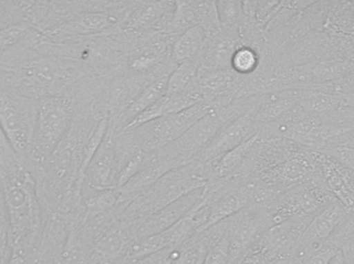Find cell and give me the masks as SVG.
Wrapping results in <instances>:
<instances>
[{
	"label": "cell",
	"instance_id": "44",
	"mask_svg": "<svg viewBox=\"0 0 354 264\" xmlns=\"http://www.w3.org/2000/svg\"><path fill=\"white\" fill-rule=\"evenodd\" d=\"M272 264H297L295 259H282V261H274Z\"/></svg>",
	"mask_w": 354,
	"mask_h": 264
},
{
	"label": "cell",
	"instance_id": "25",
	"mask_svg": "<svg viewBox=\"0 0 354 264\" xmlns=\"http://www.w3.org/2000/svg\"><path fill=\"white\" fill-rule=\"evenodd\" d=\"M174 170L171 164L159 151L149 152L147 161L140 172L133 176L124 187L120 188V192L124 195L138 194L151 188L162 176Z\"/></svg>",
	"mask_w": 354,
	"mask_h": 264
},
{
	"label": "cell",
	"instance_id": "28",
	"mask_svg": "<svg viewBox=\"0 0 354 264\" xmlns=\"http://www.w3.org/2000/svg\"><path fill=\"white\" fill-rule=\"evenodd\" d=\"M206 37L205 31L199 25L177 37L171 49V58L174 63L179 64L185 60L199 58L205 45Z\"/></svg>",
	"mask_w": 354,
	"mask_h": 264
},
{
	"label": "cell",
	"instance_id": "6",
	"mask_svg": "<svg viewBox=\"0 0 354 264\" xmlns=\"http://www.w3.org/2000/svg\"><path fill=\"white\" fill-rule=\"evenodd\" d=\"M37 101L0 86V126L15 153L25 162L30 147Z\"/></svg>",
	"mask_w": 354,
	"mask_h": 264
},
{
	"label": "cell",
	"instance_id": "37",
	"mask_svg": "<svg viewBox=\"0 0 354 264\" xmlns=\"http://www.w3.org/2000/svg\"><path fill=\"white\" fill-rule=\"evenodd\" d=\"M179 253V246L168 248L156 254L135 259V261H124L120 264H171Z\"/></svg>",
	"mask_w": 354,
	"mask_h": 264
},
{
	"label": "cell",
	"instance_id": "19",
	"mask_svg": "<svg viewBox=\"0 0 354 264\" xmlns=\"http://www.w3.org/2000/svg\"><path fill=\"white\" fill-rule=\"evenodd\" d=\"M241 43L239 26L222 28L206 37L205 45L200 56L199 72L231 70L233 54Z\"/></svg>",
	"mask_w": 354,
	"mask_h": 264
},
{
	"label": "cell",
	"instance_id": "9",
	"mask_svg": "<svg viewBox=\"0 0 354 264\" xmlns=\"http://www.w3.org/2000/svg\"><path fill=\"white\" fill-rule=\"evenodd\" d=\"M208 219V207L201 201L177 223L165 232L133 241L126 255V261H135L156 254L168 248L180 246L203 230Z\"/></svg>",
	"mask_w": 354,
	"mask_h": 264
},
{
	"label": "cell",
	"instance_id": "13",
	"mask_svg": "<svg viewBox=\"0 0 354 264\" xmlns=\"http://www.w3.org/2000/svg\"><path fill=\"white\" fill-rule=\"evenodd\" d=\"M174 8L176 1L132 0L130 8L118 23V28L127 32L166 34Z\"/></svg>",
	"mask_w": 354,
	"mask_h": 264
},
{
	"label": "cell",
	"instance_id": "1",
	"mask_svg": "<svg viewBox=\"0 0 354 264\" xmlns=\"http://www.w3.org/2000/svg\"><path fill=\"white\" fill-rule=\"evenodd\" d=\"M86 77V70L76 62L45 54L0 64V86L33 101L66 95Z\"/></svg>",
	"mask_w": 354,
	"mask_h": 264
},
{
	"label": "cell",
	"instance_id": "15",
	"mask_svg": "<svg viewBox=\"0 0 354 264\" xmlns=\"http://www.w3.org/2000/svg\"><path fill=\"white\" fill-rule=\"evenodd\" d=\"M349 215L351 213L337 199L317 212L301 236L295 261H299L328 242Z\"/></svg>",
	"mask_w": 354,
	"mask_h": 264
},
{
	"label": "cell",
	"instance_id": "8",
	"mask_svg": "<svg viewBox=\"0 0 354 264\" xmlns=\"http://www.w3.org/2000/svg\"><path fill=\"white\" fill-rule=\"evenodd\" d=\"M212 110L214 107L212 103L201 101L180 113L159 118L126 130L133 132L143 151H157L183 136Z\"/></svg>",
	"mask_w": 354,
	"mask_h": 264
},
{
	"label": "cell",
	"instance_id": "5",
	"mask_svg": "<svg viewBox=\"0 0 354 264\" xmlns=\"http://www.w3.org/2000/svg\"><path fill=\"white\" fill-rule=\"evenodd\" d=\"M335 201L317 172L305 182L281 193L268 213L270 225L301 216L312 215Z\"/></svg>",
	"mask_w": 354,
	"mask_h": 264
},
{
	"label": "cell",
	"instance_id": "16",
	"mask_svg": "<svg viewBox=\"0 0 354 264\" xmlns=\"http://www.w3.org/2000/svg\"><path fill=\"white\" fill-rule=\"evenodd\" d=\"M253 110L223 126L195 160L202 162L216 161L231 150L256 136L257 130L254 121Z\"/></svg>",
	"mask_w": 354,
	"mask_h": 264
},
{
	"label": "cell",
	"instance_id": "41",
	"mask_svg": "<svg viewBox=\"0 0 354 264\" xmlns=\"http://www.w3.org/2000/svg\"><path fill=\"white\" fill-rule=\"evenodd\" d=\"M29 252L25 249L10 247V255L6 264H28Z\"/></svg>",
	"mask_w": 354,
	"mask_h": 264
},
{
	"label": "cell",
	"instance_id": "18",
	"mask_svg": "<svg viewBox=\"0 0 354 264\" xmlns=\"http://www.w3.org/2000/svg\"><path fill=\"white\" fill-rule=\"evenodd\" d=\"M120 19L108 12H81L44 35L50 41L79 39L104 34L118 26Z\"/></svg>",
	"mask_w": 354,
	"mask_h": 264
},
{
	"label": "cell",
	"instance_id": "14",
	"mask_svg": "<svg viewBox=\"0 0 354 264\" xmlns=\"http://www.w3.org/2000/svg\"><path fill=\"white\" fill-rule=\"evenodd\" d=\"M314 216L315 214L292 218L272 226L255 245L256 248L263 251L272 261L295 259L301 236Z\"/></svg>",
	"mask_w": 354,
	"mask_h": 264
},
{
	"label": "cell",
	"instance_id": "7",
	"mask_svg": "<svg viewBox=\"0 0 354 264\" xmlns=\"http://www.w3.org/2000/svg\"><path fill=\"white\" fill-rule=\"evenodd\" d=\"M176 37L163 33H145L124 55L126 72L153 80L170 76L177 64L171 58Z\"/></svg>",
	"mask_w": 354,
	"mask_h": 264
},
{
	"label": "cell",
	"instance_id": "42",
	"mask_svg": "<svg viewBox=\"0 0 354 264\" xmlns=\"http://www.w3.org/2000/svg\"><path fill=\"white\" fill-rule=\"evenodd\" d=\"M328 264H347L342 249L340 248L337 251L336 254L332 257Z\"/></svg>",
	"mask_w": 354,
	"mask_h": 264
},
{
	"label": "cell",
	"instance_id": "20",
	"mask_svg": "<svg viewBox=\"0 0 354 264\" xmlns=\"http://www.w3.org/2000/svg\"><path fill=\"white\" fill-rule=\"evenodd\" d=\"M245 79V77L239 76L232 70H216L199 72L197 84L203 101L218 109L236 99Z\"/></svg>",
	"mask_w": 354,
	"mask_h": 264
},
{
	"label": "cell",
	"instance_id": "10",
	"mask_svg": "<svg viewBox=\"0 0 354 264\" xmlns=\"http://www.w3.org/2000/svg\"><path fill=\"white\" fill-rule=\"evenodd\" d=\"M151 81L128 72L106 79L91 108L101 119H115L132 105Z\"/></svg>",
	"mask_w": 354,
	"mask_h": 264
},
{
	"label": "cell",
	"instance_id": "46",
	"mask_svg": "<svg viewBox=\"0 0 354 264\" xmlns=\"http://www.w3.org/2000/svg\"><path fill=\"white\" fill-rule=\"evenodd\" d=\"M351 99V103H353V108H354V101H353V99Z\"/></svg>",
	"mask_w": 354,
	"mask_h": 264
},
{
	"label": "cell",
	"instance_id": "26",
	"mask_svg": "<svg viewBox=\"0 0 354 264\" xmlns=\"http://www.w3.org/2000/svg\"><path fill=\"white\" fill-rule=\"evenodd\" d=\"M257 137L256 135L253 139L243 143V145L231 150L216 161H210L214 164L212 180L243 176L245 164H247Z\"/></svg>",
	"mask_w": 354,
	"mask_h": 264
},
{
	"label": "cell",
	"instance_id": "29",
	"mask_svg": "<svg viewBox=\"0 0 354 264\" xmlns=\"http://www.w3.org/2000/svg\"><path fill=\"white\" fill-rule=\"evenodd\" d=\"M200 70V57L185 60L177 64L168 79L166 94H181L197 87Z\"/></svg>",
	"mask_w": 354,
	"mask_h": 264
},
{
	"label": "cell",
	"instance_id": "35",
	"mask_svg": "<svg viewBox=\"0 0 354 264\" xmlns=\"http://www.w3.org/2000/svg\"><path fill=\"white\" fill-rule=\"evenodd\" d=\"M318 153L328 156L335 161L339 162L345 167L354 172V148L339 145V143H333V145H326L324 149L320 150Z\"/></svg>",
	"mask_w": 354,
	"mask_h": 264
},
{
	"label": "cell",
	"instance_id": "47",
	"mask_svg": "<svg viewBox=\"0 0 354 264\" xmlns=\"http://www.w3.org/2000/svg\"><path fill=\"white\" fill-rule=\"evenodd\" d=\"M228 264H230V263H228Z\"/></svg>",
	"mask_w": 354,
	"mask_h": 264
},
{
	"label": "cell",
	"instance_id": "4",
	"mask_svg": "<svg viewBox=\"0 0 354 264\" xmlns=\"http://www.w3.org/2000/svg\"><path fill=\"white\" fill-rule=\"evenodd\" d=\"M74 115L75 105L68 95L46 97L37 101L30 147L25 160L35 178L62 143Z\"/></svg>",
	"mask_w": 354,
	"mask_h": 264
},
{
	"label": "cell",
	"instance_id": "31",
	"mask_svg": "<svg viewBox=\"0 0 354 264\" xmlns=\"http://www.w3.org/2000/svg\"><path fill=\"white\" fill-rule=\"evenodd\" d=\"M197 26L195 4L194 0H177L174 16L168 25L166 34L177 37L185 33L189 29Z\"/></svg>",
	"mask_w": 354,
	"mask_h": 264
},
{
	"label": "cell",
	"instance_id": "27",
	"mask_svg": "<svg viewBox=\"0 0 354 264\" xmlns=\"http://www.w3.org/2000/svg\"><path fill=\"white\" fill-rule=\"evenodd\" d=\"M297 101L306 114L318 120L337 111L344 103V97L326 94L315 89H299Z\"/></svg>",
	"mask_w": 354,
	"mask_h": 264
},
{
	"label": "cell",
	"instance_id": "38",
	"mask_svg": "<svg viewBox=\"0 0 354 264\" xmlns=\"http://www.w3.org/2000/svg\"><path fill=\"white\" fill-rule=\"evenodd\" d=\"M229 247L227 236L218 244L208 249L204 256L203 264H228Z\"/></svg>",
	"mask_w": 354,
	"mask_h": 264
},
{
	"label": "cell",
	"instance_id": "39",
	"mask_svg": "<svg viewBox=\"0 0 354 264\" xmlns=\"http://www.w3.org/2000/svg\"><path fill=\"white\" fill-rule=\"evenodd\" d=\"M19 161L22 160L15 153L0 126V168L8 167Z\"/></svg>",
	"mask_w": 354,
	"mask_h": 264
},
{
	"label": "cell",
	"instance_id": "45",
	"mask_svg": "<svg viewBox=\"0 0 354 264\" xmlns=\"http://www.w3.org/2000/svg\"><path fill=\"white\" fill-rule=\"evenodd\" d=\"M204 256H205V255H204ZM204 256H202L195 264H203Z\"/></svg>",
	"mask_w": 354,
	"mask_h": 264
},
{
	"label": "cell",
	"instance_id": "22",
	"mask_svg": "<svg viewBox=\"0 0 354 264\" xmlns=\"http://www.w3.org/2000/svg\"><path fill=\"white\" fill-rule=\"evenodd\" d=\"M132 232L130 226L122 222L106 230L93 244L89 264H120L132 244Z\"/></svg>",
	"mask_w": 354,
	"mask_h": 264
},
{
	"label": "cell",
	"instance_id": "3",
	"mask_svg": "<svg viewBox=\"0 0 354 264\" xmlns=\"http://www.w3.org/2000/svg\"><path fill=\"white\" fill-rule=\"evenodd\" d=\"M212 162L194 160L162 176L151 188L135 194L120 221L133 226L193 191L203 188L212 179Z\"/></svg>",
	"mask_w": 354,
	"mask_h": 264
},
{
	"label": "cell",
	"instance_id": "12",
	"mask_svg": "<svg viewBox=\"0 0 354 264\" xmlns=\"http://www.w3.org/2000/svg\"><path fill=\"white\" fill-rule=\"evenodd\" d=\"M114 132L115 128L109 122L108 132L85 170L82 199L93 193L118 188L120 170L114 152Z\"/></svg>",
	"mask_w": 354,
	"mask_h": 264
},
{
	"label": "cell",
	"instance_id": "30",
	"mask_svg": "<svg viewBox=\"0 0 354 264\" xmlns=\"http://www.w3.org/2000/svg\"><path fill=\"white\" fill-rule=\"evenodd\" d=\"M324 30L341 34H354L353 1H332Z\"/></svg>",
	"mask_w": 354,
	"mask_h": 264
},
{
	"label": "cell",
	"instance_id": "36",
	"mask_svg": "<svg viewBox=\"0 0 354 264\" xmlns=\"http://www.w3.org/2000/svg\"><path fill=\"white\" fill-rule=\"evenodd\" d=\"M340 247L337 246L334 243H324L322 246L312 252L308 253L305 256L297 261L299 264H328L332 257L336 254Z\"/></svg>",
	"mask_w": 354,
	"mask_h": 264
},
{
	"label": "cell",
	"instance_id": "40",
	"mask_svg": "<svg viewBox=\"0 0 354 264\" xmlns=\"http://www.w3.org/2000/svg\"><path fill=\"white\" fill-rule=\"evenodd\" d=\"M272 261L260 249L254 247L239 264H272Z\"/></svg>",
	"mask_w": 354,
	"mask_h": 264
},
{
	"label": "cell",
	"instance_id": "32",
	"mask_svg": "<svg viewBox=\"0 0 354 264\" xmlns=\"http://www.w3.org/2000/svg\"><path fill=\"white\" fill-rule=\"evenodd\" d=\"M261 54L255 48L241 45L237 48L231 60L230 68L239 76L248 77L259 68Z\"/></svg>",
	"mask_w": 354,
	"mask_h": 264
},
{
	"label": "cell",
	"instance_id": "21",
	"mask_svg": "<svg viewBox=\"0 0 354 264\" xmlns=\"http://www.w3.org/2000/svg\"><path fill=\"white\" fill-rule=\"evenodd\" d=\"M202 189L203 188L198 189L177 199L143 221L131 226L130 230L134 241L160 234L174 226L197 205L202 195Z\"/></svg>",
	"mask_w": 354,
	"mask_h": 264
},
{
	"label": "cell",
	"instance_id": "43",
	"mask_svg": "<svg viewBox=\"0 0 354 264\" xmlns=\"http://www.w3.org/2000/svg\"><path fill=\"white\" fill-rule=\"evenodd\" d=\"M339 145H348V147L354 148V130L353 132H349L348 134L345 135L342 139H341Z\"/></svg>",
	"mask_w": 354,
	"mask_h": 264
},
{
	"label": "cell",
	"instance_id": "33",
	"mask_svg": "<svg viewBox=\"0 0 354 264\" xmlns=\"http://www.w3.org/2000/svg\"><path fill=\"white\" fill-rule=\"evenodd\" d=\"M195 4L197 25L203 28L206 35L212 34L222 28L216 12V1L205 0H194Z\"/></svg>",
	"mask_w": 354,
	"mask_h": 264
},
{
	"label": "cell",
	"instance_id": "2",
	"mask_svg": "<svg viewBox=\"0 0 354 264\" xmlns=\"http://www.w3.org/2000/svg\"><path fill=\"white\" fill-rule=\"evenodd\" d=\"M0 189L10 228V247L37 248L44 227V215L37 179L26 163L0 168Z\"/></svg>",
	"mask_w": 354,
	"mask_h": 264
},
{
	"label": "cell",
	"instance_id": "17",
	"mask_svg": "<svg viewBox=\"0 0 354 264\" xmlns=\"http://www.w3.org/2000/svg\"><path fill=\"white\" fill-rule=\"evenodd\" d=\"M314 165L326 188L349 213L354 211V172L324 154L314 152Z\"/></svg>",
	"mask_w": 354,
	"mask_h": 264
},
{
	"label": "cell",
	"instance_id": "24",
	"mask_svg": "<svg viewBox=\"0 0 354 264\" xmlns=\"http://www.w3.org/2000/svg\"><path fill=\"white\" fill-rule=\"evenodd\" d=\"M168 79L169 76H163L151 80L120 117L109 120L110 124L115 128L116 132L126 130L139 115L155 105L166 94Z\"/></svg>",
	"mask_w": 354,
	"mask_h": 264
},
{
	"label": "cell",
	"instance_id": "34",
	"mask_svg": "<svg viewBox=\"0 0 354 264\" xmlns=\"http://www.w3.org/2000/svg\"><path fill=\"white\" fill-rule=\"evenodd\" d=\"M218 20L224 28H234L241 23L243 17V1L220 0L216 1Z\"/></svg>",
	"mask_w": 354,
	"mask_h": 264
},
{
	"label": "cell",
	"instance_id": "11",
	"mask_svg": "<svg viewBox=\"0 0 354 264\" xmlns=\"http://www.w3.org/2000/svg\"><path fill=\"white\" fill-rule=\"evenodd\" d=\"M229 263L239 264L272 227L266 212L248 207L227 219Z\"/></svg>",
	"mask_w": 354,
	"mask_h": 264
},
{
	"label": "cell",
	"instance_id": "23",
	"mask_svg": "<svg viewBox=\"0 0 354 264\" xmlns=\"http://www.w3.org/2000/svg\"><path fill=\"white\" fill-rule=\"evenodd\" d=\"M201 101H203V99H202L201 93H200L199 88H198V84L195 88L191 89L187 92L181 93V94H165L155 105H151L149 109L139 115L126 130L137 128V126L142 125V124L159 119V118L167 117V116L180 113V112L189 109V108L201 103Z\"/></svg>",
	"mask_w": 354,
	"mask_h": 264
}]
</instances>
